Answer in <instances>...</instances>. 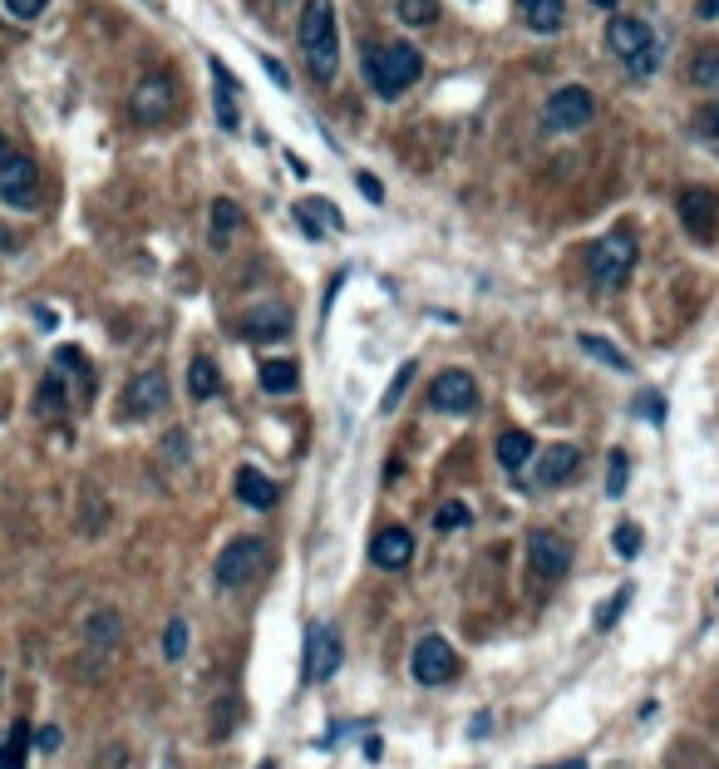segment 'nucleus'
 <instances>
[{
  "mask_svg": "<svg viewBox=\"0 0 719 769\" xmlns=\"http://www.w3.org/2000/svg\"><path fill=\"white\" fill-rule=\"evenodd\" d=\"M261 557H267V543H261V538H232V543L217 553V563H213V583H217V587H242V583H251V573L261 567Z\"/></svg>",
  "mask_w": 719,
  "mask_h": 769,
  "instance_id": "7",
  "label": "nucleus"
},
{
  "mask_svg": "<svg viewBox=\"0 0 719 769\" xmlns=\"http://www.w3.org/2000/svg\"><path fill=\"white\" fill-rule=\"evenodd\" d=\"M355 183H360V193H365V197H369V203H385V188H379V178H369V173H360V178H355Z\"/></svg>",
  "mask_w": 719,
  "mask_h": 769,
  "instance_id": "40",
  "label": "nucleus"
},
{
  "mask_svg": "<svg viewBox=\"0 0 719 769\" xmlns=\"http://www.w3.org/2000/svg\"><path fill=\"white\" fill-rule=\"evenodd\" d=\"M335 661H341V641H335V631L331 627L305 631V681L335 676Z\"/></svg>",
  "mask_w": 719,
  "mask_h": 769,
  "instance_id": "14",
  "label": "nucleus"
},
{
  "mask_svg": "<svg viewBox=\"0 0 719 769\" xmlns=\"http://www.w3.org/2000/svg\"><path fill=\"white\" fill-rule=\"evenodd\" d=\"M89 641H99V647L119 641V612H94L89 617Z\"/></svg>",
  "mask_w": 719,
  "mask_h": 769,
  "instance_id": "31",
  "label": "nucleus"
},
{
  "mask_svg": "<svg viewBox=\"0 0 719 769\" xmlns=\"http://www.w3.org/2000/svg\"><path fill=\"white\" fill-rule=\"evenodd\" d=\"M547 769H587L581 760H562V765H547Z\"/></svg>",
  "mask_w": 719,
  "mask_h": 769,
  "instance_id": "42",
  "label": "nucleus"
},
{
  "mask_svg": "<svg viewBox=\"0 0 719 769\" xmlns=\"http://www.w3.org/2000/svg\"><path fill=\"white\" fill-rule=\"evenodd\" d=\"M636 257H641L636 237L621 227V232H607L601 242H591V247H587V271H591V281H597V287L616 291V287H626V281H631Z\"/></svg>",
  "mask_w": 719,
  "mask_h": 769,
  "instance_id": "3",
  "label": "nucleus"
},
{
  "mask_svg": "<svg viewBox=\"0 0 719 769\" xmlns=\"http://www.w3.org/2000/svg\"><path fill=\"white\" fill-rule=\"evenodd\" d=\"M523 20H527V30H537V35H557V30L567 25V0H537Z\"/></svg>",
  "mask_w": 719,
  "mask_h": 769,
  "instance_id": "23",
  "label": "nucleus"
},
{
  "mask_svg": "<svg viewBox=\"0 0 719 769\" xmlns=\"http://www.w3.org/2000/svg\"><path fill=\"white\" fill-rule=\"evenodd\" d=\"M577 463H581L577 445H552L537 459V483H543V489H557V483H567L577 473Z\"/></svg>",
  "mask_w": 719,
  "mask_h": 769,
  "instance_id": "19",
  "label": "nucleus"
},
{
  "mask_svg": "<svg viewBox=\"0 0 719 769\" xmlns=\"http://www.w3.org/2000/svg\"><path fill=\"white\" fill-rule=\"evenodd\" d=\"M291 213H296V223L311 232V237H325V232H341V227H345V217L335 213L325 197H305V203H296Z\"/></svg>",
  "mask_w": 719,
  "mask_h": 769,
  "instance_id": "20",
  "label": "nucleus"
},
{
  "mask_svg": "<svg viewBox=\"0 0 719 769\" xmlns=\"http://www.w3.org/2000/svg\"><path fill=\"white\" fill-rule=\"evenodd\" d=\"M591 114H597V99H591V89H581V84H567V89H557L552 99H547V109H543V129H547V133L587 129Z\"/></svg>",
  "mask_w": 719,
  "mask_h": 769,
  "instance_id": "5",
  "label": "nucleus"
},
{
  "mask_svg": "<svg viewBox=\"0 0 719 769\" xmlns=\"http://www.w3.org/2000/svg\"><path fill=\"white\" fill-rule=\"evenodd\" d=\"M523 553H527V567H533L543 583H557V577H567V567H572V547H567V538H562V533H552V528H533V533H527Z\"/></svg>",
  "mask_w": 719,
  "mask_h": 769,
  "instance_id": "6",
  "label": "nucleus"
},
{
  "mask_svg": "<svg viewBox=\"0 0 719 769\" xmlns=\"http://www.w3.org/2000/svg\"><path fill=\"white\" fill-rule=\"evenodd\" d=\"M129 109H133L139 124H148V129H153V124H168L173 109H178V79L173 75H143L139 84H133Z\"/></svg>",
  "mask_w": 719,
  "mask_h": 769,
  "instance_id": "4",
  "label": "nucleus"
},
{
  "mask_svg": "<svg viewBox=\"0 0 719 769\" xmlns=\"http://www.w3.org/2000/svg\"><path fill=\"white\" fill-rule=\"evenodd\" d=\"M611 543H616V553H621V557H636V553H641V528H636V523H621L616 538H611Z\"/></svg>",
  "mask_w": 719,
  "mask_h": 769,
  "instance_id": "36",
  "label": "nucleus"
},
{
  "mask_svg": "<svg viewBox=\"0 0 719 769\" xmlns=\"http://www.w3.org/2000/svg\"><path fill=\"white\" fill-rule=\"evenodd\" d=\"M419 75H425V55L409 40H389V45L365 50V79L379 99H399Z\"/></svg>",
  "mask_w": 719,
  "mask_h": 769,
  "instance_id": "1",
  "label": "nucleus"
},
{
  "mask_svg": "<svg viewBox=\"0 0 719 769\" xmlns=\"http://www.w3.org/2000/svg\"><path fill=\"white\" fill-rule=\"evenodd\" d=\"M0 247H10V237H6V227H0Z\"/></svg>",
  "mask_w": 719,
  "mask_h": 769,
  "instance_id": "46",
  "label": "nucleus"
},
{
  "mask_svg": "<svg viewBox=\"0 0 719 769\" xmlns=\"http://www.w3.org/2000/svg\"><path fill=\"white\" fill-rule=\"evenodd\" d=\"M577 345H581V351H587V355H597V361H607L611 371H621V375L631 371V361H626V355H621V351H616V345H611V341H601V335H581Z\"/></svg>",
  "mask_w": 719,
  "mask_h": 769,
  "instance_id": "28",
  "label": "nucleus"
},
{
  "mask_svg": "<svg viewBox=\"0 0 719 769\" xmlns=\"http://www.w3.org/2000/svg\"><path fill=\"white\" fill-rule=\"evenodd\" d=\"M296 381H301L296 361H267L261 365V389H267V395H291Z\"/></svg>",
  "mask_w": 719,
  "mask_h": 769,
  "instance_id": "25",
  "label": "nucleus"
},
{
  "mask_svg": "<svg viewBox=\"0 0 719 769\" xmlns=\"http://www.w3.org/2000/svg\"><path fill=\"white\" fill-rule=\"evenodd\" d=\"M680 223H685L690 237L715 242V232H719V197L710 193V188H685V193H680Z\"/></svg>",
  "mask_w": 719,
  "mask_h": 769,
  "instance_id": "12",
  "label": "nucleus"
},
{
  "mask_svg": "<svg viewBox=\"0 0 719 769\" xmlns=\"http://www.w3.org/2000/svg\"><path fill=\"white\" fill-rule=\"evenodd\" d=\"M695 133H700L705 143H715V149H719V99H710L700 114H695Z\"/></svg>",
  "mask_w": 719,
  "mask_h": 769,
  "instance_id": "33",
  "label": "nucleus"
},
{
  "mask_svg": "<svg viewBox=\"0 0 719 769\" xmlns=\"http://www.w3.org/2000/svg\"><path fill=\"white\" fill-rule=\"evenodd\" d=\"M537 455V445H533V435L527 429H507V435H498V463L503 469H527V459Z\"/></svg>",
  "mask_w": 719,
  "mask_h": 769,
  "instance_id": "21",
  "label": "nucleus"
},
{
  "mask_svg": "<svg viewBox=\"0 0 719 769\" xmlns=\"http://www.w3.org/2000/svg\"><path fill=\"white\" fill-rule=\"evenodd\" d=\"M65 405H69V395H65V381H60V371H55V375H45L35 409H40V415H65Z\"/></svg>",
  "mask_w": 719,
  "mask_h": 769,
  "instance_id": "27",
  "label": "nucleus"
},
{
  "mask_svg": "<svg viewBox=\"0 0 719 769\" xmlns=\"http://www.w3.org/2000/svg\"><path fill=\"white\" fill-rule=\"evenodd\" d=\"M537 6V0H517V10H523V15H527V10H533Z\"/></svg>",
  "mask_w": 719,
  "mask_h": 769,
  "instance_id": "45",
  "label": "nucleus"
},
{
  "mask_svg": "<svg viewBox=\"0 0 719 769\" xmlns=\"http://www.w3.org/2000/svg\"><path fill=\"white\" fill-rule=\"evenodd\" d=\"M591 6H597V10H611V6H616V0H591Z\"/></svg>",
  "mask_w": 719,
  "mask_h": 769,
  "instance_id": "44",
  "label": "nucleus"
},
{
  "mask_svg": "<svg viewBox=\"0 0 719 769\" xmlns=\"http://www.w3.org/2000/svg\"><path fill=\"white\" fill-rule=\"evenodd\" d=\"M232 489H237V499L247 503V509H261V513L277 509V499H281V489L261 469H237V483H232Z\"/></svg>",
  "mask_w": 719,
  "mask_h": 769,
  "instance_id": "17",
  "label": "nucleus"
},
{
  "mask_svg": "<svg viewBox=\"0 0 719 769\" xmlns=\"http://www.w3.org/2000/svg\"><path fill=\"white\" fill-rule=\"evenodd\" d=\"M409 557H415V538H409V528H379L375 543H369V563L385 567V573H399V567H409Z\"/></svg>",
  "mask_w": 719,
  "mask_h": 769,
  "instance_id": "15",
  "label": "nucleus"
},
{
  "mask_svg": "<svg viewBox=\"0 0 719 769\" xmlns=\"http://www.w3.org/2000/svg\"><path fill=\"white\" fill-rule=\"evenodd\" d=\"M242 335H247V341H287V335H291V311H281V307H257V311H247V321H242Z\"/></svg>",
  "mask_w": 719,
  "mask_h": 769,
  "instance_id": "16",
  "label": "nucleus"
},
{
  "mask_svg": "<svg viewBox=\"0 0 719 769\" xmlns=\"http://www.w3.org/2000/svg\"><path fill=\"white\" fill-rule=\"evenodd\" d=\"M6 153H10V143H6V133H0V163H6Z\"/></svg>",
  "mask_w": 719,
  "mask_h": 769,
  "instance_id": "43",
  "label": "nucleus"
},
{
  "mask_svg": "<svg viewBox=\"0 0 719 769\" xmlns=\"http://www.w3.org/2000/svg\"><path fill=\"white\" fill-rule=\"evenodd\" d=\"M217 385H222L217 365L207 361V355H193V365H187V395H193V399H213Z\"/></svg>",
  "mask_w": 719,
  "mask_h": 769,
  "instance_id": "24",
  "label": "nucleus"
},
{
  "mask_svg": "<svg viewBox=\"0 0 719 769\" xmlns=\"http://www.w3.org/2000/svg\"><path fill=\"white\" fill-rule=\"evenodd\" d=\"M60 740H65V735H60L55 725H40V730H35V745H40L45 755H55V750H60Z\"/></svg>",
  "mask_w": 719,
  "mask_h": 769,
  "instance_id": "39",
  "label": "nucleus"
},
{
  "mask_svg": "<svg viewBox=\"0 0 719 769\" xmlns=\"http://www.w3.org/2000/svg\"><path fill=\"white\" fill-rule=\"evenodd\" d=\"M301 50L311 79H335V60H341V40H335V6L331 0H305L301 6Z\"/></svg>",
  "mask_w": 719,
  "mask_h": 769,
  "instance_id": "2",
  "label": "nucleus"
},
{
  "mask_svg": "<svg viewBox=\"0 0 719 769\" xmlns=\"http://www.w3.org/2000/svg\"><path fill=\"white\" fill-rule=\"evenodd\" d=\"M213 232H207V237H213V247H227L232 237H237V227H242V207L232 203V197H217L213 203V223H207Z\"/></svg>",
  "mask_w": 719,
  "mask_h": 769,
  "instance_id": "22",
  "label": "nucleus"
},
{
  "mask_svg": "<svg viewBox=\"0 0 719 769\" xmlns=\"http://www.w3.org/2000/svg\"><path fill=\"white\" fill-rule=\"evenodd\" d=\"M207 70H213V84H217V124L227 133L242 129V114H237V79H232V70L222 65V60H207Z\"/></svg>",
  "mask_w": 719,
  "mask_h": 769,
  "instance_id": "18",
  "label": "nucleus"
},
{
  "mask_svg": "<svg viewBox=\"0 0 719 769\" xmlns=\"http://www.w3.org/2000/svg\"><path fill=\"white\" fill-rule=\"evenodd\" d=\"M415 681L419 686H443V681H453L459 676V656H453V647L443 637H419V647H415Z\"/></svg>",
  "mask_w": 719,
  "mask_h": 769,
  "instance_id": "10",
  "label": "nucleus"
},
{
  "mask_svg": "<svg viewBox=\"0 0 719 769\" xmlns=\"http://www.w3.org/2000/svg\"><path fill=\"white\" fill-rule=\"evenodd\" d=\"M6 10L15 20H40V10H45V0H6Z\"/></svg>",
  "mask_w": 719,
  "mask_h": 769,
  "instance_id": "37",
  "label": "nucleus"
},
{
  "mask_svg": "<svg viewBox=\"0 0 719 769\" xmlns=\"http://www.w3.org/2000/svg\"><path fill=\"white\" fill-rule=\"evenodd\" d=\"M607 50L621 60V65H636L641 55H655V30L636 15H611L607 25Z\"/></svg>",
  "mask_w": 719,
  "mask_h": 769,
  "instance_id": "9",
  "label": "nucleus"
},
{
  "mask_svg": "<svg viewBox=\"0 0 719 769\" xmlns=\"http://www.w3.org/2000/svg\"><path fill=\"white\" fill-rule=\"evenodd\" d=\"M163 405H168V375L163 371L133 375L129 389H124V415L129 419H153Z\"/></svg>",
  "mask_w": 719,
  "mask_h": 769,
  "instance_id": "13",
  "label": "nucleus"
},
{
  "mask_svg": "<svg viewBox=\"0 0 719 769\" xmlns=\"http://www.w3.org/2000/svg\"><path fill=\"white\" fill-rule=\"evenodd\" d=\"M469 519H473V513H469V503H459V499H453V503H443V509L433 513V523H439L443 533H459V528H469Z\"/></svg>",
  "mask_w": 719,
  "mask_h": 769,
  "instance_id": "30",
  "label": "nucleus"
},
{
  "mask_svg": "<svg viewBox=\"0 0 719 769\" xmlns=\"http://www.w3.org/2000/svg\"><path fill=\"white\" fill-rule=\"evenodd\" d=\"M0 197H6L10 207H35L40 197V168L30 153H6V163H0Z\"/></svg>",
  "mask_w": 719,
  "mask_h": 769,
  "instance_id": "8",
  "label": "nucleus"
},
{
  "mask_svg": "<svg viewBox=\"0 0 719 769\" xmlns=\"http://www.w3.org/2000/svg\"><path fill=\"white\" fill-rule=\"evenodd\" d=\"M695 15H700V20H719V0H700V6H695Z\"/></svg>",
  "mask_w": 719,
  "mask_h": 769,
  "instance_id": "41",
  "label": "nucleus"
},
{
  "mask_svg": "<svg viewBox=\"0 0 719 769\" xmlns=\"http://www.w3.org/2000/svg\"><path fill=\"white\" fill-rule=\"evenodd\" d=\"M409 381H415V361H409V365H399V371H395V381H389L385 399H379V409H385V415L399 405V395H405V385H409Z\"/></svg>",
  "mask_w": 719,
  "mask_h": 769,
  "instance_id": "35",
  "label": "nucleus"
},
{
  "mask_svg": "<svg viewBox=\"0 0 719 769\" xmlns=\"http://www.w3.org/2000/svg\"><path fill=\"white\" fill-rule=\"evenodd\" d=\"M626 597H631V587H621V592H616V602H611V607H601V612H597V627H611V621L621 617V607H626Z\"/></svg>",
  "mask_w": 719,
  "mask_h": 769,
  "instance_id": "38",
  "label": "nucleus"
},
{
  "mask_svg": "<svg viewBox=\"0 0 719 769\" xmlns=\"http://www.w3.org/2000/svg\"><path fill=\"white\" fill-rule=\"evenodd\" d=\"M405 25H433L439 20V0H399V10H395Z\"/></svg>",
  "mask_w": 719,
  "mask_h": 769,
  "instance_id": "29",
  "label": "nucleus"
},
{
  "mask_svg": "<svg viewBox=\"0 0 719 769\" xmlns=\"http://www.w3.org/2000/svg\"><path fill=\"white\" fill-rule=\"evenodd\" d=\"M626 473H631L626 449H611V473H607V493H611V499H621V493H626Z\"/></svg>",
  "mask_w": 719,
  "mask_h": 769,
  "instance_id": "32",
  "label": "nucleus"
},
{
  "mask_svg": "<svg viewBox=\"0 0 719 769\" xmlns=\"http://www.w3.org/2000/svg\"><path fill=\"white\" fill-rule=\"evenodd\" d=\"M183 651H187V621H168V631H163V656H168V661H183Z\"/></svg>",
  "mask_w": 719,
  "mask_h": 769,
  "instance_id": "34",
  "label": "nucleus"
},
{
  "mask_svg": "<svg viewBox=\"0 0 719 769\" xmlns=\"http://www.w3.org/2000/svg\"><path fill=\"white\" fill-rule=\"evenodd\" d=\"M429 405L443 409V415H473L479 409V385H473L469 371H443L429 389Z\"/></svg>",
  "mask_w": 719,
  "mask_h": 769,
  "instance_id": "11",
  "label": "nucleus"
},
{
  "mask_svg": "<svg viewBox=\"0 0 719 769\" xmlns=\"http://www.w3.org/2000/svg\"><path fill=\"white\" fill-rule=\"evenodd\" d=\"M690 84L695 89H719V45H705L690 60Z\"/></svg>",
  "mask_w": 719,
  "mask_h": 769,
  "instance_id": "26",
  "label": "nucleus"
}]
</instances>
